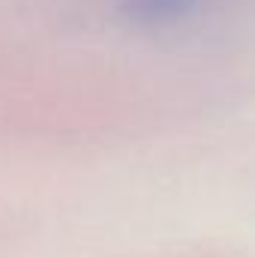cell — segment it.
Segmentation results:
<instances>
[{
  "label": "cell",
  "instance_id": "cell-1",
  "mask_svg": "<svg viewBox=\"0 0 255 258\" xmlns=\"http://www.w3.org/2000/svg\"><path fill=\"white\" fill-rule=\"evenodd\" d=\"M201 0H123L120 12L141 27H168L195 12Z\"/></svg>",
  "mask_w": 255,
  "mask_h": 258
}]
</instances>
